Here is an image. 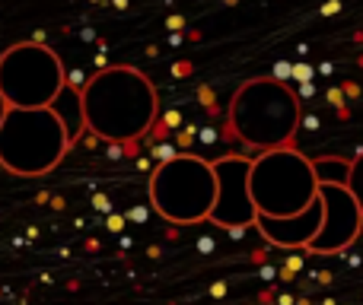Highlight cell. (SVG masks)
I'll return each instance as SVG.
<instances>
[{
	"label": "cell",
	"instance_id": "3",
	"mask_svg": "<svg viewBox=\"0 0 363 305\" xmlns=\"http://www.w3.org/2000/svg\"><path fill=\"white\" fill-rule=\"evenodd\" d=\"M74 146L55 108H13L0 125V166L23 178H38L61 166Z\"/></svg>",
	"mask_w": 363,
	"mask_h": 305
},
{
	"label": "cell",
	"instance_id": "11",
	"mask_svg": "<svg viewBox=\"0 0 363 305\" xmlns=\"http://www.w3.org/2000/svg\"><path fill=\"white\" fill-rule=\"evenodd\" d=\"M345 185L351 188V194L357 197V204H360V210H363V150L351 159V175H347Z\"/></svg>",
	"mask_w": 363,
	"mask_h": 305
},
{
	"label": "cell",
	"instance_id": "5",
	"mask_svg": "<svg viewBox=\"0 0 363 305\" xmlns=\"http://www.w3.org/2000/svg\"><path fill=\"white\" fill-rule=\"evenodd\" d=\"M249 188L262 217H294L319 197L313 159L294 146L258 153L252 159Z\"/></svg>",
	"mask_w": 363,
	"mask_h": 305
},
{
	"label": "cell",
	"instance_id": "4",
	"mask_svg": "<svg viewBox=\"0 0 363 305\" xmlns=\"http://www.w3.org/2000/svg\"><path fill=\"white\" fill-rule=\"evenodd\" d=\"M217 200L213 162L194 153H179L160 162L150 175V204L163 219L176 226H198L211 219Z\"/></svg>",
	"mask_w": 363,
	"mask_h": 305
},
{
	"label": "cell",
	"instance_id": "12",
	"mask_svg": "<svg viewBox=\"0 0 363 305\" xmlns=\"http://www.w3.org/2000/svg\"><path fill=\"white\" fill-rule=\"evenodd\" d=\"M6 112H10V102H6V99H4V93H0V125H4Z\"/></svg>",
	"mask_w": 363,
	"mask_h": 305
},
{
	"label": "cell",
	"instance_id": "1",
	"mask_svg": "<svg viewBox=\"0 0 363 305\" xmlns=\"http://www.w3.org/2000/svg\"><path fill=\"white\" fill-rule=\"evenodd\" d=\"M86 131L108 144H138L160 115V96L150 76L128 64H112L80 89Z\"/></svg>",
	"mask_w": 363,
	"mask_h": 305
},
{
	"label": "cell",
	"instance_id": "10",
	"mask_svg": "<svg viewBox=\"0 0 363 305\" xmlns=\"http://www.w3.org/2000/svg\"><path fill=\"white\" fill-rule=\"evenodd\" d=\"M313 166H315V178L319 181L345 185L347 175H351V159H338V156H322V159H313Z\"/></svg>",
	"mask_w": 363,
	"mask_h": 305
},
{
	"label": "cell",
	"instance_id": "6",
	"mask_svg": "<svg viewBox=\"0 0 363 305\" xmlns=\"http://www.w3.org/2000/svg\"><path fill=\"white\" fill-rule=\"evenodd\" d=\"M64 86V64L48 45L19 42L0 54V93L13 108H48Z\"/></svg>",
	"mask_w": 363,
	"mask_h": 305
},
{
	"label": "cell",
	"instance_id": "2",
	"mask_svg": "<svg viewBox=\"0 0 363 305\" xmlns=\"http://www.w3.org/2000/svg\"><path fill=\"white\" fill-rule=\"evenodd\" d=\"M300 121L303 108L296 93L274 76L245 80L230 99V127L252 150L290 146Z\"/></svg>",
	"mask_w": 363,
	"mask_h": 305
},
{
	"label": "cell",
	"instance_id": "7",
	"mask_svg": "<svg viewBox=\"0 0 363 305\" xmlns=\"http://www.w3.org/2000/svg\"><path fill=\"white\" fill-rule=\"evenodd\" d=\"M213 175H217V200L207 223L220 229H249L258 219V207L252 200L249 175L252 159L245 156H220L213 159Z\"/></svg>",
	"mask_w": 363,
	"mask_h": 305
},
{
	"label": "cell",
	"instance_id": "8",
	"mask_svg": "<svg viewBox=\"0 0 363 305\" xmlns=\"http://www.w3.org/2000/svg\"><path fill=\"white\" fill-rule=\"evenodd\" d=\"M319 197H322V229L313 238L309 251L313 255H338V251L351 248L354 238L360 236L363 210L347 185L319 181Z\"/></svg>",
	"mask_w": 363,
	"mask_h": 305
},
{
	"label": "cell",
	"instance_id": "9",
	"mask_svg": "<svg viewBox=\"0 0 363 305\" xmlns=\"http://www.w3.org/2000/svg\"><path fill=\"white\" fill-rule=\"evenodd\" d=\"M255 229L277 248H309L322 229V197H315L306 210L294 217H262L258 213Z\"/></svg>",
	"mask_w": 363,
	"mask_h": 305
}]
</instances>
